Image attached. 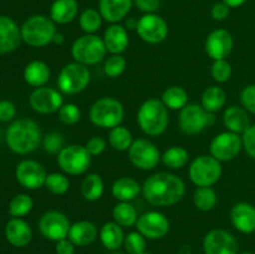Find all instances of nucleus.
<instances>
[{"mask_svg":"<svg viewBox=\"0 0 255 254\" xmlns=\"http://www.w3.org/2000/svg\"><path fill=\"white\" fill-rule=\"evenodd\" d=\"M112 254H125V253H121V252H114V253H112Z\"/></svg>","mask_w":255,"mask_h":254,"instance_id":"obj_56","label":"nucleus"},{"mask_svg":"<svg viewBox=\"0 0 255 254\" xmlns=\"http://www.w3.org/2000/svg\"><path fill=\"white\" fill-rule=\"evenodd\" d=\"M104 42L107 52L111 55H122L128 47V30L120 24H111L104 34Z\"/></svg>","mask_w":255,"mask_h":254,"instance_id":"obj_24","label":"nucleus"},{"mask_svg":"<svg viewBox=\"0 0 255 254\" xmlns=\"http://www.w3.org/2000/svg\"><path fill=\"white\" fill-rule=\"evenodd\" d=\"M109 143L115 151L124 152L128 151L131 144L133 143L132 133L128 128L124 126H117L110 129L109 133Z\"/></svg>","mask_w":255,"mask_h":254,"instance_id":"obj_35","label":"nucleus"},{"mask_svg":"<svg viewBox=\"0 0 255 254\" xmlns=\"http://www.w3.org/2000/svg\"><path fill=\"white\" fill-rule=\"evenodd\" d=\"M50 79V69L46 62L34 60L29 62L24 69V80L27 85L32 87L45 86Z\"/></svg>","mask_w":255,"mask_h":254,"instance_id":"obj_30","label":"nucleus"},{"mask_svg":"<svg viewBox=\"0 0 255 254\" xmlns=\"http://www.w3.org/2000/svg\"><path fill=\"white\" fill-rule=\"evenodd\" d=\"M112 218H114V222H116L121 227L129 228V227L136 226L138 213L133 204L129 202H119L112 209Z\"/></svg>","mask_w":255,"mask_h":254,"instance_id":"obj_33","label":"nucleus"},{"mask_svg":"<svg viewBox=\"0 0 255 254\" xmlns=\"http://www.w3.org/2000/svg\"><path fill=\"white\" fill-rule=\"evenodd\" d=\"M204 254H238L236 237L224 229H212L203 239Z\"/></svg>","mask_w":255,"mask_h":254,"instance_id":"obj_18","label":"nucleus"},{"mask_svg":"<svg viewBox=\"0 0 255 254\" xmlns=\"http://www.w3.org/2000/svg\"><path fill=\"white\" fill-rule=\"evenodd\" d=\"M241 254H254V253H249V252H244V253H241Z\"/></svg>","mask_w":255,"mask_h":254,"instance_id":"obj_57","label":"nucleus"},{"mask_svg":"<svg viewBox=\"0 0 255 254\" xmlns=\"http://www.w3.org/2000/svg\"><path fill=\"white\" fill-rule=\"evenodd\" d=\"M243 139V148L249 157L255 159V125L249 127L242 136Z\"/></svg>","mask_w":255,"mask_h":254,"instance_id":"obj_47","label":"nucleus"},{"mask_svg":"<svg viewBox=\"0 0 255 254\" xmlns=\"http://www.w3.org/2000/svg\"><path fill=\"white\" fill-rule=\"evenodd\" d=\"M222 1L224 2V4L228 5L229 7H239L242 6L243 4H246L247 0H222Z\"/></svg>","mask_w":255,"mask_h":254,"instance_id":"obj_54","label":"nucleus"},{"mask_svg":"<svg viewBox=\"0 0 255 254\" xmlns=\"http://www.w3.org/2000/svg\"><path fill=\"white\" fill-rule=\"evenodd\" d=\"M142 194L151 206L171 207L182 201L186 194V183L177 174L159 172L144 181Z\"/></svg>","mask_w":255,"mask_h":254,"instance_id":"obj_1","label":"nucleus"},{"mask_svg":"<svg viewBox=\"0 0 255 254\" xmlns=\"http://www.w3.org/2000/svg\"><path fill=\"white\" fill-rule=\"evenodd\" d=\"M189 153L184 147L173 146L162 154V162L171 169H181L188 163Z\"/></svg>","mask_w":255,"mask_h":254,"instance_id":"obj_36","label":"nucleus"},{"mask_svg":"<svg viewBox=\"0 0 255 254\" xmlns=\"http://www.w3.org/2000/svg\"><path fill=\"white\" fill-rule=\"evenodd\" d=\"M161 101L168 110L181 111L188 105V92L181 86H169L162 94Z\"/></svg>","mask_w":255,"mask_h":254,"instance_id":"obj_34","label":"nucleus"},{"mask_svg":"<svg viewBox=\"0 0 255 254\" xmlns=\"http://www.w3.org/2000/svg\"><path fill=\"white\" fill-rule=\"evenodd\" d=\"M138 36L147 44H161L168 36V24L158 14H143L136 29Z\"/></svg>","mask_w":255,"mask_h":254,"instance_id":"obj_13","label":"nucleus"},{"mask_svg":"<svg viewBox=\"0 0 255 254\" xmlns=\"http://www.w3.org/2000/svg\"><path fill=\"white\" fill-rule=\"evenodd\" d=\"M85 147L91 156H100L106 149V141L102 137L94 136L86 142Z\"/></svg>","mask_w":255,"mask_h":254,"instance_id":"obj_48","label":"nucleus"},{"mask_svg":"<svg viewBox=\"0 0 255 254\" xmlns=\"http://www.w3.org/2000/svg\"><path fill=\"white\" fill-rule=\"evenodd\" d=\"M127 66V61L122 55H111L109 59L105 61V74L111 79L121 76L125 72Z\"/></svg>","mask_w":255,"mask_h":254,"instance_id":"obj_42","label":"nucleus"},{"mask_svg":"<svg viewBox=\"0 0 255 254\" xmlns=\"http://www.w3.org/2000/svg\"><path fill=\"white\" fill-rule=\"evenodd\" d=\"M218 202L216 191L212 187H198L194 191L193 203L197 209L202 212H209L214 209Z\"/></svg>","mask_w":255,"mask_h":254,"instance_id":"obj_37","label":"nucleus"},{"mask_svg":"<svg viewBox=\"0 0 255 254\" xmlns=\"http://www.w3.org/2000/svg\"><path fill=\"white\" fill-rule=\"evenodd\" d=\"M133 5L144 14H154L161 6V0H133Z\"/></svg>","mask_w":255,"mask_h":254,"instance_id":"obj_49","label":"nucleus"},{"mask_svg":"<svg viewBox=\"0 0 255 254\" xmlns=\"http://www.w3.org/2000/svg\"><path fill=\"white\" fill-rule=\"evenodd\" d=\"M229 11H231V7L227 4H224L223 1L216 2L213 5L211 10V15L216 21H223L227 17L229 16Z\"/></svg>","mask_w":255,"mask_h":254,"instance_id":"obj_51","label":"nucleus"},{"mask_svg":"<svg viewBox=\"0 0 255 254\" xmlns=\"http://www.w3.org/2000/svg\"><path fill=\"white\" fill-rule=\"evenodd\" d=\"M100 241L106 249L116 252L124 246V229L116 222H106L99 232Z\"/></svg>","mask_w":255,"mask_h":254,"instance_id":"obj_29","label":"nucleus"},{"mask_svg":"<svg viewBox=\"0 0 255 254\" xmlns=\"http://www.w3.org/2000/svg\"><path fill=\"white\" fill-rule=\"evenodd\" d=\"M59 119L62 124L65 125H76L77 122L81 120V111H80L79 106L75 104H64L61 106V109L59 110Z\"/></svg>","mask_w":255,"mask_h":254,"instance_id":"obj_44","label":"nucleus"},{"mask_svg":"<svg viewBox=\"0 0 255 254\" xmlns=\"http://www.w3.org/2000/svg\"><path fill=\"white\" fill-rule=\"evenodd\" d=\"M142 254H152V253H147V252H144V253H142Z\"/></svg>","mask_w":255,"mask_h":254,"instance_id":"obj_58","label":"nucleus"},{"mask_svg":"<svg viewBox=\"0 0 255 254\" xmlns=\"http://www.w3.org/2000/svg\"><path fill=\"white\" fill-rule=\"evenodd\" d=\"M0 139H1V131H0Z\"/></svg>","mask_w":255,"mask_h":254,"instance_id":"obj_59","label":"nucleus"},{"mask_svg":"<svg viewBox=\"0 0 255 254\" xmlns=\"http://www.w3.org/2000/svg\"><path fill=\"white\" fill-rule=\"evenodd\" d=\"M37 227L45 239L59 242L61 239L67 238L71 223L62 212L49 211L42 214L41 218L39 219Z\"/></svg>","mask_w":255,"mask_h":254,"instance_id":"obj_14","label":"nucleus"},{"mask_svg":"<svg viewBox=\"0 0 255 254\" xmlns=\"http://www.w3.org/2000/svg\"><path fill=\"white\" fill-rule=\"evenodd\" d=\"M231 222L234 228L243 234L255 232V207L247 202L234 204L231 211Z\"/></svg>","mask_w":255,"mask_h":254,"instance_id":"obj_21","label":"nucleus"},{"mask_svg":"<svg viewBox=\"0 0 255 254\" xmlns=\"http://www.w3.org/2000/svg\"><path fill=\"white\" fill-rule=\"evenodd\" d=\"M137 25H138V19H136V17H128L125 22V27L127 30H136Z\"/></svg>","mask_w":255,"mask_h":254,"instance_id":"obj_53","label":"nucleus"},{"mask_svg":"<svg viewBox=\"0 0 255 254\" xmlns=\"http://www.w3.org/2000/svg\"><path fill=\"white\" fill-rule=\"evenodd\" d=\"M5 238L11 246L24 248L32 239L31 227L21 218H11L5 226Z\"/></svg>","mask_w":255,"mask_h":254,"instance_id":"obj_22","label":"nucleus"},{"mask_svg":"<svg viewBox=\"0 0 255 254\" xmlns=\"http://www.w3.org/2000/svg\"><path fill=\"white\" fill-rule=\"evenodd\" d=\"M124 247L127 254H142L146 252V238L138 231L129 232L125 236Z\"/></svg>","mask_w":255,"mask_h":254,"instance_id":"obj_41","label":"nucleus"},{"mask_svg":"<svg viewBox=\"0 0 255 254\" xmlns=\"http://www.w3.org/2000/svg\"><path fill=\"white\" fill-rule=\"evenodd\" d=\"M75 244L69 238H64L56 242L55 244V253L56 254H75Z\"/></svg>","mask_w":255,"mask_h":254,"instance_id":"obj_52","label":"nucleus"},{"mask_svg":"<svg viewBox=\"0 0 255 254\" xmlns=\"http://www.w3.org/2000/svg\"><path fill=\"white\" fill-rule=\"evenodd\" d=\"M34 207V201L29 194L20 193L12 197L9 203V213L12 218H21L27 216Z\"/></svg>","mask_w":255,"mask_h":254,"instance_id":"obj_39","label":"nucleus"},{"mask_svg":"<svg viewBox=\"0 0 255 254\" xmlns=\"http://www.w3.org/2000/svg\"><path fill=\"white\" fill-rule=\"evenodd\" d=\"M16 115V109L12 102L7 101V100H2L0 101V121L1 122H9Z\"/></svg>","mask_w":255,"mask_h":254,"instance_id":"obj_50","label":"nucleus"},{"mask_svg":"<svg viewBox=\"0 0 255 254\" xmlns=\"http://www.w3.org/2000/svg\"><path fill=\"white\" fill-rule=\"evenodd\" d=\"M112 196L119 202H131L142 192V186L131 177H121L112 184Z\"/></svg>","mask_w":255,"mask_h":254,"instance_id":"obj_28","label":"nucleus"},{"mask_svg":"<svg viewBox=\"0 0 255 254\" xmlns=\"http://www.w3.org/2000/svg\"><path fill=\"white\" fill-rule=\"evenodd\" d=\"M30 106L35 112L41 115H49L57 112L64 105L62 94L52 87H36L30 95Z\"/></svg>","mask_w":255,"mask_h":254,"instance_id":"obj_16","label":"nucleus"},{"mask_svg":"<svg viewBox=\"0 0 255 254\" xmlns=\"http://www.w3.org/2000/svg\"><path fill=\"white\" fill-rule=\"evenodd\" d=\"M137 124L147 136H161L166 132L169 124L168 109L161 100H146L137 111Z\"/></svg>","mask_w":255,"mask_h":254,"instance_id":"obj_3","label":"nucleus"},{"mask_svg":"<svg viewBox=\"0 0 255 254\" xmlns=\"http://www.w3.org/2000/svg\"><path fill=\"white\" fill-rule=\"evenodd\" d=\"M41 137V129L34 120L19 119L7 127L5 141L12 152L27 154L39 147Z\"/></svg>","mask_w":255,"mask_h":254,"instance_id":"obj_2","label":"nucleus"},{"mask_svg":"<svg viewBox=\"0 0 255 254\" xmlns=\"http://www.w3.org/2000/svg\"><path fill=\"white\" fill-rule=\"evenodd\" d=\"M44 187H46L47 191L55 196H62L69 191L70 181L64 173L52 172V173L47 174Z\"/></svg>","mask_w":255,"mask_h":254,"instance_id":"obj_40","label":"nucleus"},{"mask_svg":"<svg viewBox=\"0 0 255 254\" xmlns=\"http://www.w3.org/2000/svg\"><path fill=\"white\" fill-rule=\"evenodd\" d=\"M15 177L20 186L35 191L45 186L47 173L44 166L37 161L24 159L15 168Z\"/></svg>","mask_w":255,"mask_h":254,"instance_id":"obj_17","label":"nucleus"},{"mask_svg":"<svg viewBox=\"0 0 255 254\" xmlns=\"http://www.w3.org/2000/svg\"><path fill=\"white\" fill-rule=\"evenodd\" d=\"M223 173L222 162L211 154H201L189 166V178L197 187H212L221 179Z\"/></svg>","mask_w":255,"mask_h":254,"instance_id":"obj_7","label":"nucleus"},{"mask_svg":"<svg viewBox=\"0 0 255 254\" xmlns=\"http://www.w3.org/2000/svg\"><path fill=\"white\" fill-rule=\"evenodd\" d=\"M22 41L32 47H44L52 42L57 32L56 24L50 16L32 15L24 21L20 27Z\"/></svg>","mask_w":255,"mask_h":254,"instance_id":"obj_4","label":"nucleus"},{"mask_svg":"<svg viewBox=\"0 0 255 254\" xmlns=\"http://www.w3.org/2000/svg\"><path fill=\"white\" fill-rule=\"evenodd\" d=\"M128 158L136 168L141 171H152L158 166L162 156L153 142L146 138H138L129 147Z\"/></svg>","mask_w":255,"mask_h":254,"instance_id":"obj_11","label":"nucleus"},{"mask_svg":"<svg viewBox=\"0 0 255 254\" xmlns=\"http://www.w3.org/2000/svg\"><path fill=\"white\" fill-rule=\"evenodd\" d=\"M79 14L76 0H54L50 6V17L55 24L65 25L75 20Z\"/></svg>","mask_w":255,"mask_h":254,"instance_id":"obj_26","label":"nucleus"},{"mask_svg":"<svg viewBox=\"0 0 255 254\" xmlns=\"http://www.w3.org/2000/svg\"><path fill=\"white\" fill-rule=\"evenodd\" d=\"M99 237L96 224L90 221H80L71 224L67 238L76 247H87L94 243Z\"/></svg>","mask_w":255,"mask_h":254,"instance_id":"obj_25","label":"nucleus"},{"mask_svg":"<svg viewBox=\"0 0 255 254\" xmlns=\"http://www.w3.org/2000/svg\"><path fill=\"white\" fill-rule=\"evenodd\" d=\"M223 124L227 129L234 133L243 134L251 127V119L246 109L238 106H231L224 111Z\"/></svg>","mask_w":255,"mask_h":254,"instance_id":"obj_27","label":"nucleus"},{"mask_svg":"<svg viewBox=\"0 0 255 254\" xmlns=\"http://www.w3.org/2000/svg\"><path fill=\"white\" fill-rule=\"evenodd\" d=\"M133 6V0H99V11L105 21L119 24L126 19Z\"/></svg>","mask_w":255,"mask_h":254,"instance_id":"obj_23","label":"nucleus"},{"mask_svg":"<svg viewBox=\"0 0 255 254\" xmlns=\"http://www.w3.org/2000/svg\"><path fill=\"white\" fill-rule=\"evenodd\" d=\"M89 117L95 126L111 129L124 121L125 107L114 97H101L91 105Z\"/></svg>","mask_w":255,"mask_h":254,"instance_id":"obj_5","label":"nucleus"},{"mask_svg":"<svg viewBox=\"0 0 255 254\" xmlns=\"http://www.w3.org/2000/svg\"><path fill=\"white\" fill-rule=\"evenodd\" d=\"M137 231L146 239L156 241L162 239L168 234L171 223L163 213L158 211H148L141 214L137 219Z\"/></svg>","mask_w":255,"mask_h":254,"instance_id":"obj_15","label":"nucleus"},{"mask_svg":"<svg viewBox=\"0 0 255 254\" xmlns=\"http://www.w3.org/2000/svg\"><path fill=\"white\" fill-rule=\"evenodd\" d=\"M243 148V139L238 133L226 131L217 134L211 142V156L219 162H228L236 158Z\"/></svg>","mask_w":255,"mask_h":254,"instance_id":"obj_12","label":"nucleus"},{"mask_svg":"<svg viewBox=\"0 0 255 254\" xmlns=\"http://www.w3.org/2000/svg\"><path fill=\"white\" fill-rule=\"evenodd\" d=\"M42 146L47 153H59L64 148V137L59 132H50L42 139Z\"/></svg>","mask_w":255,"mask_h":254,"instance_id":"obj_45","label":"nucleus"},{"mask_svg":"<svg viewBox=\"0 0 255 254\" xmlns=\"http://www.w3.org/2000/svg\"><path fill=\"white\" fill-rule=\"evenodd\" d=\"M216 122L214 114L207 112L198 104H188L181 110L178 117V124L182 132L188 136L198 134L206 128L207 126H212Z\"/></svg>","mask_w":255,"mask_h":254,"instance_id":"obj_10","label":"nucleus"},{"mask_svg":"<svg viewBox=\"0 0 255 254\" xmlns=\"http://www.w3.org/2000/svg\"><path fill=\"white\" fill-rule=\"evenodd\" d=\"M102 20L104 17L100 14L99 10L89 7L80 14L79 24L85 34H96L101 27Z\"/></svg>","mask_w":255,"mask_h":254,"instance_id":"obj_38","label":"nucleus"},{"mask_svg":"<svg viewBox=\"0 0 255 254\" xmlns=\"http://www.w3.org/2000/svg\"><path fill=\"white\" fill-rule=\"evenodd\" d=\"M241 102L247 111L255 115V85H249L242 90Z\"/></svg>","mask_w":255,"mask_h":254,"instance_id":"obj_46","label":"nucleus"},{"mask_svg":"<svg viewBox=\"0 0 255 254\" xmlns=\"http://www.w3.org/2000/svg\"><path fill=\"white\" fill-rule=\"evenodd\" d=\"M52 42L56 45H62L65 42V36L61 34V32H56L54 36V39H52Z\"/></svg>","mask_w":255,"mask_h":254,"instance_id":"obj_55","label":"nucleus"},{"mask_svg":"<svg viewBox=\"0 0 255 254\" xmlns=\"http://www.w3.org/2000/svg\"><path fill=\"white\" fill-rule=\"evenodd\" d=\"M212 77L218 84H224L232 77V65L224 60H216L211 67Z\"/></svg>","mask_w":255,"mask_h":254,"instance_id":"obj_43","label":"nucleus"},{"mask_svg":"<svg viewBox=\"0 0 255 254\" xmlns=\"http://www.w3.org/2000/svg\"><path fill=\"white\" fill-rule=\"evenodd\" d=\"M107 54L102 37L96 34H85L77 37L71 46V56L76 62L91 66L101 62Z\"/></svg>","mask_w":255,"mask_h":254,"instance_id":"obj_6","label":"nucleus"},{"mask_svg":"<svg viewBox=\"0 0 255 254\" xmlns=\"http://www.w3.org/2000/svg\"><path fill=\"white\" fill-rule=\"evenodd\" d=\"M90 80H91V74L89 66L74 61L65 65L59 72L57 87L61 94L76 95L89 86Z\"/></svg>","mask_w":255,"mask_h":254,"instance_id":"obj_8","label":"nucleus"},{"mask_svg":"<svg viewBox=\"0 0 255 254\" xmlns=\"http://www.w3.org/2000/svg\"><path fill=\"white\" fill-rule=\"evenodd\" d=\"M105 192V183L97 173H89L81 183V196L87 202H96Z\"/></svg>","mask_w":255,"mask_h":254,"instance_id":"obj_32","label":"nucleus"},{"mask_svg":"<svg viewBox=\"0 0 255 254\" xmlns=\"http://www.w3.org/2000/svg\"><path fill=\"white\" fill-rule=\"evenodd\" d=\"M234 41L231 32L226 29H216L207 36L206 52L213 61L224 60L233 51Z\"/></svg>","mask_w":255,"mask_h":254,"instance_id":"obj_19","label":"nucleus"},{"mask_svg":"<svg viewBox=\"0 0 255 254\" xmlns=\"http://www.w3.org/2000/svg\"><path fill=\"white\" fill-rule=\"evenodd\" d=\"M91 157L85 146L70 144L57 153V164L66 174L80 176L87 172L91 164Z\"/></svg>","mask_w":255,"mask_h":254,"instance_id":"obj_9","label":"nucleus"},{"mask_svg":"<svg viewBox=\"0 0 255 254\" xmlns=\"http://www.w3.org/2000/svg\"><path fill=\"white\" fill-rule=\"evenodd\" d=\"M21 40L19 25L11 17L0 15V54H7L16 50Z\"/></svg>","mask_w":255,"mask_h":254,"instance_id":"obj_20","label":"nucleus"},{"mask_svg":"<svg viewBox=\"0 0 255 254\" xmlns=\"http://www.w3.org/2000/svg\"><path fill=\"white\" fill-rule=\"evenodd\" d=\"M227 102V94L222 87L209 86L202 94L201 105L207 112L217 114L224 107Z\"/></svg>","mask_w":255,"mask_h":254,"instance_id":"obj_31","label":"nucleus"}]
</instances>
